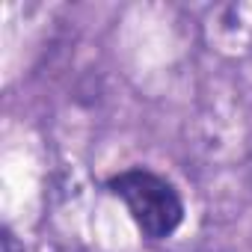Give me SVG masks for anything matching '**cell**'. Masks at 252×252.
Instances as JSON below:
<instances>
[{
    "mask_svg": "<svg viewBox=\"0 0 252 252\" xmlns=\"http://www.w3.org/2000/svg\"><path fill=\"white\" fill-rule=\"evenodd\" d=\"M107 190L128 208L140 234L149 240H166L184 222V199L163 175L134 166L107 178Z\"/></svg>",
    "mask_w": 252,
    "mask_h": 252,
    "instance_id": "6da1fadb",
    "label": "cell"
},
{
    "mask_svg": "<svg viewBox=\"0 0 252 252\" xmlns=\"http://www.w3.org/2000/svg\"><path fill=\"white\" fill-rule=\"evenodd\" d=\"M3 252H24V246L15 240V234L9 228H3Z\"/></svg>",
    "mask_w": 252,
    "mask_h": 252,
    "instance_id": "7a4b0ae2",
    "label": "cell"
}]
</instances>
